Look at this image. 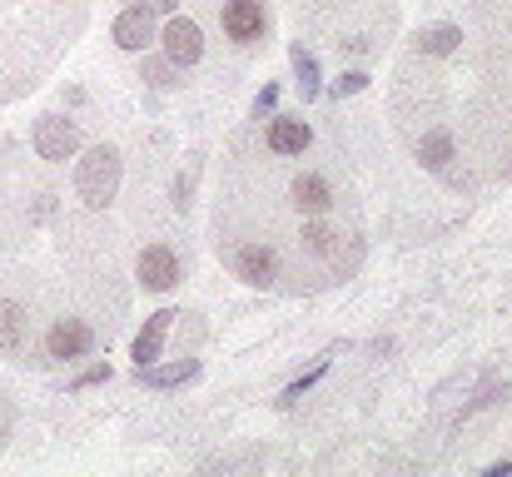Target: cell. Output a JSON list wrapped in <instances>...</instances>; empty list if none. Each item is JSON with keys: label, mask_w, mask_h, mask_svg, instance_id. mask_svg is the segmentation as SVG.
Returning a JSON list of instances; mask_svg holds the SVG:
<instances>
[{"label": "cell", "mask_w": 512, "mask_h": 477, "mask_svg": "<svg viewBox=\"0 0 512 477\" xmlns=\"http://www.w3.org/2000/svg\"><path fill=\"white\" fill-rule=\"evenodd\" d=\"M75 189H80V199L90 209H105L115 199V189H120V150L115 145H95L75 169Z\"/></svg>", "instance_id": "6da1fadb"}, {"label": "cell", "mask_w": 512, "mask_h": 477, "mask_svg": "<svg viewBox=\"0 0 512 477\" xmlns=\"http://www.w3.org/2000/svg\"><path fill=\"white\" fill-rule=\"evenodd\" d=\"M219 25H224L229 40L254 45V40H264V30H269V10H264V0H224V5H219Z\"/></svg>", "instance_id": "7a4b0ae2"}, {"label": "cell", "mask_w": 512, "mask_h": 477, "mask_svg": "<svg viewBox=\"0 0 512 477\" xmlns=\"http://www.w3.org/2000/svg\"><path fill=\"white\" fill-rule=\"evenodd\" d=\"M135 274H140V284L150 294H170L174 284H179V274H184V264H179V254H174L170 244H145L140 259H135Z\"/></svg>", "instance_id": "3957f363"}, {"label": "cell", "mask_w": 512, "mask_h": 477, "mask_svg": "<svg viewBox=\"0 0 512 477\" xmlns=\"http://www.w3.org/2000/svg\"><path fill=\"white\" fill-rule=\"evenodd\" d=\"M90 348H95V328H90L85 318H55L50 333H45V353H50L55 363H75V358H85Z\"/></svg>", "instance_id": "277c9868"}, {"label": "cell", "mask_w": 512, "mask_h": 477, "mask_svg": "<svg viewBox=\"0 0 512 477\" xmlns=\"http://www.w3.org/2000/svg\"><path fill=\"white\" fill-rule=\"evenodd\" d=\"M80 150V125L75 120H65V115H40L35 120V155L50 159V164H60V159H70Z\"/></svg>", "instance_id": "5b68a950"}, {"label": "cell", "mask_w": 512, "mask_h": 477, "mask_svg": "<svg viewBox=\"0 0 512 477\" xmlns=\"http://www.w3.org/2000/svg\"><path fill=\"white\" fill-rule=\"evenodd\" d=\"M160 45H165V60H170L174 70H189L204 55V30L189 15H174L170 25H165V35H160Z\"/></svg>", "instance_id": "8992f818"}, {"label": "cell", "mask_w": 512, "mask_h": 477, "mask_svg": "<svg viewBox=\"0 0 512 477\" xmlns=\"http://www.w3.org/2000/svg\"><path fill=\"white\" fill-rule=\"evenodd\" d=\"M110 35H115V45H120V50L145 55V50L160 40V30H155V10H145V5L120 10V15H115V25H110Z\"/></svg>", "instance_id": "52a82bcc"}, {"label": "cell", "mask_w": 512, "mask_h": 477, "mask_svg": "<svg viewBox=\"0 0 512 477\" xmlns=\"http://www.w3.org/2000/svg\"><path fill=\"white\" fill-rule=\"evenodd\" d=\"M234 274H239L249 289H269L274 274H279L274 249H264V244H239V249H234Z\"/></svg>", "instance_id": "ba28073f"}, {"label": "cell", "mask_w": 512, "mask_h": 477, "mask_svg": "<svg viewBox=\"0 0 512 477\" xmlns=\"http://www.w3.org/2000/svg\"><path fill=\"white\" fill-rule=\"evenodd\" d=\"M174 309H160V314L145 318V328L135 333V348H130V358H135V368H150V363H160V348H165V338H170V323H174Z\"/></svg>", "instance_id": "9c48e42d"}, {"label": "cell", "mask_w": 512, "mask_h": 477, "mask_svg": "<svg viewBox=\"0 0 512 477\" xmlns=\"http://www.w3.org/2000/svg\"><path fill=\"white\" fill-rule=\"evenodd\" d=\"M309 140H314V130H309L304 115H274V125H269V150L274 155H304Z\"/></svg>", "instance_id": "30bf717a"}, {"label": "cell", "mask_w": 512, "mask_h": 477, "mask_svg": "<svg viewBox=\"0 0 512 477\" xmlns=\"http://www.w3.org/2000/svg\"><path fill=\"white\" fill-rule=\"evenodd\" d=\"M289 199H294V209L299 214H324L329 204H334V189H329V179L324 174H299L294 184H289Z\"/></svg>", "instance_id": "8fae6325"}, {"label": "cell", "mask_w": 512, "mask_h": 477, "mask_svg": "<svg viewBox=\"0 0 512 477\" xmlns=\"http://www.w3.org/2000/svg\"><path fill=\"white\" fill-rule=\"evenodd\" d=\"M135 378L145 383V388H184V383H194L199 378V358H179V363H165V368H135Z\"/></svg>", "instance_id": "7c38bea8"}, {"label": "cell", "mask_w": 512, "mask_h": 477, "mask_svg": "<svg viewBox=\"0 0 512 477\" xmlns=\"http://www.w3.org/2000/svg\"><path fill=\"white\" fill-rule=\"evenodd\" d=\"M289 60H294V80H299L304 100H314V95L324 90V85H319V60H314V50H309V45H294Z\"/></svg>", "instance_id": "4fadbf2b"}, {"label": "cell", "mask_w": 512, "mask_h": 477, "mask_svg": "<svg viewBox=\"0 0 512 477\" xmlns=\"http://www.w3.org/2000/svg\"><path fill=\"white\" fill-rule=\"evenodd\" d=\"M458 40H463L458 25H428V30L418 35V50H423V55H453Z\"/></svg>", "instance_id": "5bb4252c"}, {"label": "cell", "mask_w": 512, "mask_h": 477, "mask_svg": "<svg viewBox=\"0 0 512 477\" xmlns=\"http://www.w3.org/2000/svg\"><path fill=\"white\" fill-rule=\"evenodd\" d=\"M418 159H423L428 169H448V159H453V135H443V130L423 135V145H418Z\"/></svg>", "instance_id": "9a60e30c"}, {"label": "cell", "mask_w": 512, "mask_h": 477, "mask_svg": "<svg viewBox=\"0 0 512 477\" xmlns=\"http://www.w3.org/2000/svg\"><path fill=\"white\" fill-rule=\"evenodd\" d=\"M25 343V314L15 304H0V348H20Z\"/></svg>", "instance_id": "2e32d148"}, {"label": "cell", "mask_w": 512, "mask_h": 477, "mask_svg": "<svg viewBox=\"0 0 512 477\" xmlns=\"http://www.w3.org/2000/svg\"><path fill=\"white\" fill-rule=\"evenodd\" d=\"M324 368H329V358H319V363H314V368H309V373H304V378H299V383H294L289 393H284V403H299V398H304V393H309V388H314V383L324 378Z\"/></svg>", "instance_id": "e0dca14e"}, {"label": "cell", "mask_w": 512, "mask_h": 477, "mask_svg": "<svg viewBox=\"0 0 512 477\" xmlns=\"http://www.w3.org/2000/svg\"><path fill=\"white\" fill-rule=\"evenodd\" d=\"M363 85H368V75H363V70H343L339 80L329 85V95H334V100H343V95H358Z\"/></svg>", "instance_id": "ac0fdd59"}, {"label": "cell", "mask_w": 512, "mask_h": 477, "mask_svg": "<svg viewBox=\"0 0 512 477\" xmlns=\"http://www.w3.org/2000/svg\"><path fill=\"white\" fill-rule=\"evenodd\" d=\"M140 80H150V85L170 90V85H174V65H170V60H150V65L140 70Z\"/></svg>", "instance_id": "d6986e66"}, {"label": "cell", "mask_w": 512, "mask_h": 477, "mask_svg": "<svg viewBox=\"0 0 512 477\" xmlns=\"http://www.w3.org/2000/svg\"><path fill=\"white\" fill-rule=\"evenodd\" d=\"M299 239H304L314 254H329V249H334V234H329L324 224H304V234H299Z\"/></svg>", "instance_id": "ffe728a7"}, {"label": "cell", "mask_w": 512, "mask_h": 477, "mask_svg": "<svg viewBox=\"0 0 512 477\" xmlns=\"http://www.w3.org/2000/svg\"><path fill=\"white\" fill-rule=\"evenodd\" d=\"M95 383H110V363H95V368H85V373L70 383V393H80V388H95Z\"/></svg>", "instance_id": "44dd1931"}, {"label": "cell", "mask_w": 512, "mask_h": 477, "mask_svg": "<svg viewBox=\"0 0 512 477\" xmlns=\"http://www.w3.org/2000/svg\"><path fill=\"white\" fill-rule=\"evenodd\" d=\"M274 100H279V85H264V90H259V100H254V115L264 120V115L274 110Z\"/></svg>", "instance_id": "7402d4cb"}, {"label": "cell", "mask_w": 512, "mask_h": 477, "mask_svg": "<svg viewBox=\"0 0 512 477\" xmlns=\"http://www.w3.org/2000/svg\"><path fill=\"white\" fill-rule=\"evenodd\" d=\"M130 5H145V10H165V15H174L179 0H130Z\"/></svg>", "instance_id": "603a6c76"}, {"label": "cell", "mask_w": 512, "mask_h": 477, "mask_svg": "<svg viewBox=\"0 0 512 477\" xmlns=\"http://www.w3.org/2000/svg\"><path fill=\"white\" fill-rule=\"evenodd\" d=\"M324 5H334V0H324Z\"/></svg>", "instance_id": "cb8c5ba5"}]
</instances>
